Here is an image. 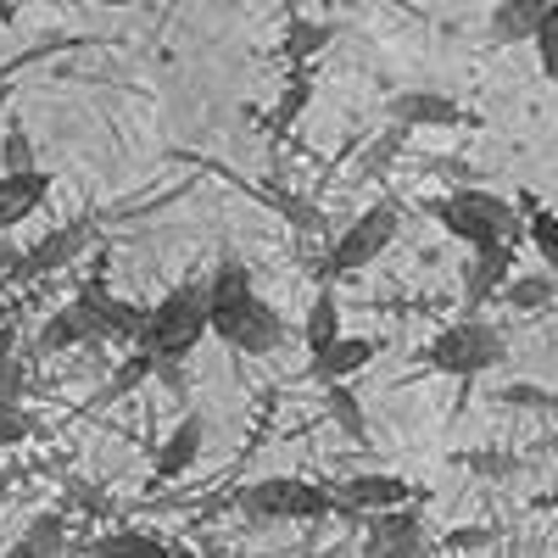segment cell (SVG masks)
I'll list each match as a JSON object with an SVG mask.
<instances>
[{
	"label": "cell",
	"mask_w": 558,
	"mask_h": 558,
	"mask_svg": "<svg viewBox=\"0 0 558 558\" xmlns=\"http://www.w3.org/2000/svg\"><path fill=\"white\" fill-rule=\"evenodd\" d=\"M302 558H347V547H313V553H302Z\"/></svg>",
	"instance_id": "836d02e7"
},
{
	"label": "cell",
	"mask_w": 558,
	"mask_h": 558,
	"mask_svg": "<svg viewBox=\"0 0 558 558\" xmlns=\"http://www.w3.org/2000/svg\"><path fill=\"white\" fill-rule=\"evenodd\" d=\"M514 268H520V241L470 252V268H463V313H481L492 296H502V286L514 279Z\"/></svg>",
	"instance_id": "30bf717a"
},
{
	"label": "cell",
	"mask_w": 558,
	"mask_h": 558,
	"mask_svg": "<svg viewBox=\"0 0 558 558\" xmlns=\"http://www.w3.org/2000/svg\"><path fill=\"white\" fill-rule=\"evenodd\" d=\"M363 558H430V536L425 520H413L408 508H386V514H368L363 531Z\"/></svg>",
	"instance_id": "9c48e42d"
},
{
	"label": "cell",
	"mask_w": 558,
	"mask_h": 558,
	"mask_svg": "<svg viewBox=\"0 0 558 558\" xmlns=\"http://www.w3.org/2000/svg\"><path fill=\"white\" fill-rule=\"evenodd\" d=\"M307 101H313V78H307V68H296L291 84H286V96H279L274 112H268V129H274V134H286V129L307 112Z\"/></svg>",
	"instance_id": "484cf974"
},
{
	"label": "cell",
	"mask_w": 558,
	"mask_h": 558,
	"mask_svg": "<svg viewBox=\"0 0 558 558\" xmlns=\"http://www.w3.org/2000/svg\"><path fill=\"white\" fill-rule=\"evenodd\" d=\"M536 62H542V73L558 84V0H547V17H542V28H536Z\"/></svg>",
	"instance_id": "83f0119b"
},
{
	"label": "cell",
	"mask_w": 558,
	"mask_h": 558,
	"mask_svg": "<svg viewBox=\"0 0 558 558\" xmlns=\"http://www.w3.org/2000/svg\"><path fill=\"white\" fill-rule=\"evenodd\" d=\"M73 302L96 318V336L101 341H118V347H140V336H146V324H151V307H134V302L112 296L101 274H89Z\"/></svg>",
	"instance_id": "52a82bcc"
},
{
	"label": "cell",
	"mask_w": 558,
	"mask_h": 558,
	"mask_svg": "<svg viewBox=\"0 0 558 558\" xmlns=\"http://www.w3.org/2000/svg\"><path fill=\"white\" fill-rule=\"evenodd\" d=\"M241 508L252 520H324L341 508V497L313 486V481H296V475H268V481L246 486Z\"/></svg>",
	"instance_id": "8992f818"
},
{
	"label": "cell",
	"mask_w": 558,
	"mask_h": 558,
	"mask_svg": "<svg viewBox=\"0 0 558 558\" xmlns=\"http://www.w3.org/2000/svg\"><path fill=\"white\" fill-rule=\"evenodd\" d=\"M492 531H452V547H486Z\"/></svg>",
	"instance_id": "1f68e13d"
},
{
	"label": "cell",
	"mask_w": 558,
	"mask_h": 558,
	"mask_svg": "<svg viewBox=\"0 0 558 558\" xmlns=\"http://www.w3.org/2000/svg\"><path fill=\"white\" fill-rule=\"evenodd\" d=\"M547 508H553V514H558V497H547Z\"/></svg>",
	"instance_id": "d590c367"
},
{
	"label": "cell",
	"mask_w": 558,
	"mask_h": 558,
	"mask_svg": "<svg viewBox=\"0 0 558 558\" xmlns=\"http://www.w3.org/2000/svg\"><path fill=\"white\" fill-rule=\"evenodd\" d=\"M0 7H17V0H0Z\"/></svg>",
	"instance_id": "8d00e7d4"
},
{
	"label": "cell",
	"mask_w": 558,
	"mask_h": 558,
	"mask_svg": "<svg viewBox=\"0 0 558 558\" xmlns=\"http://www.w3.org/2000/svg\"><path fill=\"white\" fill-rule=\"evenodd\" d=\"M207 330H213V286L207 279H184V286H173L151 307V324H146V336H140V352H151L157 363H184L202 347Z\"/></svg>",
	"instance_id": "3957f363"
},
{
	"label": "cell",
	"mask_w": 558,
	"mask_h": 558,
	"mask_svg": "<svg viewBox=\"0 0 558 558\" xmlns=\"http://www.w3.org/2000/svg\"><path fill=\"white\" fill-rule=\"evenodd\" d=\"M207 418L202 413H184L179 425L168 430V441L157 447V458H151V481H179V475H191L196 463H202V447H207Z\"/></svg>",
	"instance_id": "8fae6325"
},
{
	"label": "cell",
	"mask_w": 558,
	"mask_h": 558,
	"mask_svg": "<svg viewBox=\"0 0 558 558\" xmlns=\"http://www.w3.org/2000/svg\"><path fill=\"white\" fill-rule=\"evenodd\" d=\"M213 286V336L241 352V357H268L286 347V318H279L257 291H252V274L241 257H218V268L207 274Z\"/></svg>",
	"instance_id": "6da1fadb"
},
{
	"label": "cell",
	"mask_w": 558,
	"mask_h": 558,
	"mask_svg": "<svg viewBox=\"0 0 558 558\" xmlns=\"http://www.w3.org/2000/svg\"><path fill=\"white\" fill-rule=\"evenodd\" d=\"M336 497H341V508H352V514H386V508L413 502V486L402 475H352Z\"/></svg>",
	"instance_id": "9a60e30c"
},
{
	"label": "cell",
	"mask_w": 558,
	"mask_h": 558,
	"mask_svg": "<svg viewBox=\"0 0 558 558\" xmlns=\"http://www.w3.org/2000/svg\"><path fill=\"white\" fill-rule=\"evenodd\" d=\"M397 229H402V207L397 202H375L368 213H357L341 235H336V246H330V257H324V279H352V274H363V268H375L380 263V252L397 241Z\"/></svg>",
	"instance_id": "5b68a950"
},
{
	"label": "cell",
	"mask_w": 558,
	"mask_h": 558,
	"mask_svg": "<svg viewBox=\"0 0 558 558\" xmlns=\"http://www.w3.org/2000/svg\"><path fill=\"white\" fill-rule=\"evenodd\" d=\"M324 413L336 418V425L352 436V441H368V425H363V408H357V397L347 391V380H336V386H324Z\"/></svg>",
	"instance_id": "4316f807"
},
{
	"label": "cell",
	"mask_w": 558,
	"mask_h": 558,
	"mask_svg": "<svg viewBox=\"0 0 558 558\" xmlns=\"http://www.w3.org/2000/svg\"><path fill=\"white\" fill-rule=\"evenodd\" d=\"M324 45H336V23H318V17H291L286 23V57H291V68H307Z\"/></svg>",
	"instance_id": "44dd1931"
},
{
	"label": "cell",
	"mask_w": 558,
	"mask_h": 558,
	"mask_svg": "<svg viewBox=\"0 0 558 558\" xmlns=\"http://www.w3.org/2000/svg\"><path fill=\"white\" fill-rule=\"evenodd\" d=\"M0 162H7V168H39V162H34V134L23 129V118L7 123V140H0Z\"/></svg>",
	"instance_id": "f1b7e54d"
},
{
	"label": "cell",
	"mask_w": 558,
	"mask_h": 558,
	"mask_svg": "<svg viewBox=\"0 0 558 558\" xmlns=\"http://www.w3.org/2000/svg\"><path fill=\"white\" fill-rule=\"evenodd\" d=\"M89 241H96V223L89 218H73V223H57L51 235H39L23 257H17V279H45V274H57V268H73L84 252H89Z\"/></svg>",
	"instance_id": "ba28073f"
},
{
	"label": "cell",
	"mask_w": 558,
	"mask_h": 558,
	"mask_svg": "<svg viewBox=\"0 0 558 558\" xmlns=\"http://www.w3.org/2000/svg\"><path fill=\"white\" fill-rule=\"evenodd\" d=\"M525 207V235H531V246H536V257L553 268V279H558V213H547V207H536L531 196L520 202Z\"/></svg>",
	"instance_id": "cb8c5ba5"
},
{
	"label": "cell",
	"mask_w": 558,
	"mask_h": 558,
	"mask_svg": "<svg viewBox=\"0 0 558 558\" xmlns=\"http://www.w3.org/2000/svg\"><path fill=\"white\" fill-rule=\"evenodd\" d=\"M96 318H89L78 302L57 307L51 318H45V330H39V352H68V347H96Z\"/></svg>",
	"instance_id": "ac0fdd59"
},
{
	"label": "cell",
	"mask_w": 558,
	"mask_h": 558,
	"mask_svg": "<svg viewBox=\"0 0 558 558\" xmlns=\"http://www.w3.org/2000/svg\"><path fill=\"white\" fill-rule=\"evenodd\" d=\"M336 336H341V296H336L330 279H324L318 296H313V307H307V324H302V347H307V352H324Z\"/></svg>",
	"instance_id": "d6986e66"
},
{
	"label": "cell",
	"mask_w": 558,
	"mask_h": 558,
	"mask_svg": "<svg viewBox=\"0 0 558 558\" xmlns=\"http://www.w3.org/2000/svg\"><path fill=\"white\" fill-rule=\"evenodd\" d=\"M89 558H173V547L151 531H107L84 547Z\"/></svg>",
	"instance_id": "ffe728a7"
},
{
	"label": "cell",
	"mask_w": 558,
	"mask_h": 558,
	"mask_svg": "<svg viewBox=\"0 0 558 558\" xmlns=\"http://www.w3.org/2000/svg\"><path fill=\"white\" fill-rule=\"evenodd\" d=\"M51 196V173L45 168H7L0 173V235L17 229L23 218H34Z\"/></svg>",
	"instance_id": "4fadbf2b"
},
{
	"label": "cell",
	"mask_w": 558,
	"mask_h": 558,
	"mask_svg": "<svg viewBox=\"0 0 558 558\" xmlns=\"http://www.w3.org/2000/svg\"><path fill=\"white\" fill-rule=\"evenodd\" d=\"M497 402H502V408H536V413L558 408V397H553V391H542V386H502V391H497Z\"/></svg>",
	"instance_id": "f546056e"
},
{
	"label": "cell",
	"mask_w": 558,
	"mask_h": 558,
	"mask_svg": "<svg viewBox=\"0 0 558 558\" xmlns=\"http://www.w3.org/2000/svg\"><path fill=\"white\" fill-rule=\"evenodd\" d=\"M386 112L402 129H452V123H463V107L452 96H441V89H397V96L386 101Z\"/></svg>",
	"instance_id": "5bb4252c"
},
{
	"label": "cell",
	"mask_w": 558,
	"mask_h": 558,
	"mask_svg": "<svg viewBox=\"0 0 558 558\" xmlns=\"http://www.w3.org/2000/svg\"><path fill=\"white\" fill-rule=\"evenodd\" d=\"M380 357V341L375 336H336L324 352H307V375L318 380V386H336V380H352L357 368H368Z\"/></svg>",
	"instance_id": "7c38bea8"
},
{
	"label": "cell",
	"mask_w": 558,
	"mask_h": 558,
	"mask_svg": "<svg viewBox=\"0 0 558 558\" xmlns=\"http://www.w3.org/2000/svg\"><path fill=\"white\" fill-rule=\"evenodd\" d=\"M89 7H140V0H89Z\"/></svg>",
	"instance_id": "e575fe53"
},
{
	"label": "cell",
	"mask_w": 558,
	"mask_h": 558,
	"mask_svg": "<svg viewBox=\"0 0 558 558\" xmlns=\"http://www.w3.org/2000/svg\"><path fill=\"white\" fill-rule=\"evenodd\" d=\"M23 386H28V368H23V352H12L7 363H0V397H23Z\"/></svg>",
	"instance_id": "4dcf8cb0"
},
{
	"label": "cell",
	"mask_w": 558,
	"mask_h": 558,
	"mask_svg": "<svg viewBox=\"0 0 558 558\" xmlns=\"http://www.w3.org/2000/svg\"><path fill=\"white\" fill-rule=\"evenodd\" d=\"M62 547H68V520L62 514H39L7 558H62Z\"/></svg>",
	"instance_id": "7402d4cb"
},
{
	"label": "cell",
	"mask_w": 558,
	"mask_h": 558,
	"mask_svg": "<svg viewBox=\"0 0 558 558\" xmlns=\"http://www.w3.org/2000/svg\"><path fill=\"white\" fill-rule=\"evenodd\" d=\"M425 213L447 229L452 241L470 246V252L502 246V241H520L525 235V213L508 202V196H497V191H481V184H463V191H452V196L425 202Z\"/></svg>",
	"instance_id": "7a4b0ae2"
},
{
	"label": "cell",
	"mask_w": 558,
	"mask_h": 558,
	"mask_svg": "<svg viewBox=\"0 0 558 558\" xmlns=\"http://www.w3.org/2000/svg\"><path fill=\"white\" fill-rule=\"evenodd\" d=\"M17 352V324H0V363Z\"/></svg>",
	"instance_id": "d6a6232c"
},
{
	"label": "cell",
	"mask_w": 558,
	"mask_h": 558,
	"mask_svg": "<svg viewBox=\"0 0 558 558\" xmlns=\"http://www.w3.org/2000/svg\"><path fill=\"white\" fill-rule=\"evenodd\" d=\"M157 368H162V363H157L151 352H140V347H134V357H123V368H118V375L96 391V402H118V397H129L134 386H146V380L157 375Z\"/></svg>",
	"instance_id": "d4e9b609"
},
{
	"label": "cell",
	"mask_w": 558,
	"mask_h": 558,
	"mask_svg": "<svg viewBox=\"0 0 558 558\" xmlns=\"http://www.w3.org/2000/svg\"><path fill=\"white\" fill-rule=\"evenodd\" d=\"M502 307H514V313H525V318L558 307V279H553V268H547V263H542V268H514V279L502 286Z\"/></svg>",
	"instance_id": "e0dca14e"
},
{
	"label": "cell",
	"mask_w": 558,
	"mask_h": 558,
	"mask_svg": "<svg viewBox=\"0 0 558 558\" xmlns=\"http://www.w3.org/2000/svg\"><path fill=\"white\" fill-rule=\"evenodd\" d=\"M425 357V368H436V375H447V380H481V375H492V368H502L508 363V336L497 330L492 318H481V313H463L458 324H447V330L418 352Z\"/></svg>",
	"instance_id": "277c9868"
},
{
	"label": "cell",
	"mask_w": 558,
	"mask_h": 558,
	"mask_svg": "<svg viewBox=\"0 0 558 558\" xmlns=\"http://www.w3.org/2000/svg\"><path fill=\"white\" fill-rule=\"evenodd\" d=\"M408 134L413 129H402V123H391L386 134H375L363 146V157H357V179H386V168L402 157V146H408Z\"/></svg>",
	"instance_id": "603a6c76"
},
{
	"label": "cell",
	"mask_w": 558,
	"mask_h": 558,
	"mask_svg": "<svg viewBox=\"0 0 558 558\" xmlns=\"http://www.w3.org/2000/svg\"><path fill=\"white\" fill-rule=\"evenodd\" d=\"M542 17H547V0H497L486 34H492V45H531Z\"/></svg>",
	"instance_id": "2e32d148"
}]
</instances>
